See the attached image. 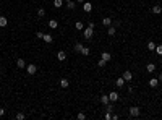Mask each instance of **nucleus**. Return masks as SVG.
<instances>
[{
	"label": "nucleus",
	"instance_id": "f257e3e1",
	"mask_svg": "<svg viewBox=\"0 0 162 120\" xmlns=\"http://www.w3.org/2000/svg\"><path fill=\"white\" fill-rule=\"evenodd\" d=\"M83 34H84V37L89 41L92 36H94V28H91V26H86V28L83 29Z\"/></svg>",
	"mask_w": 162,
	"mask_h": 120
},
{
	"label": "nucleus",
	"instance_id": "f03ea898",
	"mask_svg": "<svg viewBox=\"0 0 162 120\" xmlns=\"http://www.w3.org/2000/svg\"><path fill=\"white\" fill-rule=\"evenodd\" d=\"M122 76H123V80H125L126 83H130V81H133V73H131V71H130V70H125V71H123V75H122Z\"/></svg>",
	"mask_w": 162,
	"mask_h": 120
},
{
	"label": "nucleus",
	"instance_id": "7ed1b4c3",
	"mask_svg": "<svg viewBox=\"0 0 162 120\" xmlns=\"http://www.w3.org/2000/svg\"><path fill=\"white\" fill-rule=\"evenodd\" d=\"M26 71H28V75H36L37 67L34 63H29V65H26Z\"/></svg>",
	"mask_w": 162,
	"mask_h": 120
},
{
	"label": "nucleus",
	"instance_id": "20e7f679",
	"mask_svg": "<svg viewBox=\"0 0 162 120\" xmlns=\"http://www.w3.org/2000/svg\"><path fill=\"white\" fill-rule=\"evenodd\" d=\"M139 114H141L139 107H136V105L130 107V115H131V117H139Z\"/></svg>",
	"mask_w": 162,
	"mask_h": 120
},
{
	"label": "nucleus",
	"instance_id": "39448f33",
	"mask_svg": "<svg viewBox=\"0 0 162 120\" xmlns=\"http://www.w3.org/2000/svg\"><path fill=\"white\" fill-rule=\"evenodd\" d=\"M109 99H110V102H117V101L120 99V94H118L117 91H112V92L109 94Z\"/></svg>",
	"mask_w": 162,
	"mask_h": 120
},
{
	"label": "nucleus",
	"instance_id": "423d86ee",
	"mask_svg": "<svg viewBox=\"0 0 162 120\" xmlns=\"http://www.w3.org/2000/svg\"><path fill=\"white\" fill-rule=\"evenodd\" d=\"M57 60H60V62L67 60V52H65V50H60V52L57 54Z\"/></svg>",
	"mask_w": 162,
	"mask_h": 120
},
{
	"label": "nucleus",
	"instance_id": "0eeeda50",
	"mask_svg": "<svg viewBox=\"0 0 162 120\" xmlns=\"http://www.w3.org/2000/svg\"><path fill=\"white\" fill-rule=\"evenodd\" d=\"M42 41L46 44H52V41H54V37H52V34H44V37H42Z\"/></svg>",
	"mask_w": 162,
	"mask_h": 120
},
{
	"label": "nucleus",
	"instance_id": "6e6552de",
	"mask_svg": "<svg viewBox=\"0 0 162 120\" xmlns=\"http://www.w3.org/2000/svg\"><path fill=\"white\" fill-rule=\"evenodd\" d=\"M83 10H84L86 13H89V12L92 10V3H89V2H84V3H83Z\"/></svg>",
	"mask_w": 162,
	"mask_h": 120
},
{
	"label": "nucleus",
	"instance_id": "1a4fd4ad",
	"mask_svg": "<svg viewBox=\"0 0 162 120\" xmlns=\"http://www.w3.org/2000/svg\"><path fill=\"white\" fill-rule=\"evenodd\" d=\"M115 33H117V26H112V25H110L109 28H107V34H109V36H115Z\"/></svg>",
	"mask_w": 162,
	"mask_h": 120
},
{
	"label": "nucleus",
	"instance_id": "9d476101",
	"mask_svg": "<svg viewBox=\"0 0 162 120\" xmlns=\"http://www.w3.org/2000/svg\"><path fill=\"white\" fill-rule=\"evenodd\" d=\"M125 83L126 81L123 80V76H120V78H117V81H115V84H117V88H122V86H125Z\"/></svg>",
	"mask_w": 162,
	"mask_h": 120
},
{
	"label": "nucleus",
	"instance_id": "9b49d317",
	"mask_svg": "<svg viewBox=\"0 0 162 120\" xmlns=\"http://www.w3.org/2000/svg\"><path fill=\"white\" fill-rule=\"evenodd\" d=\"M101 59L105 60V62H110V60H112V55H110L109 52H102V54H101Z\"/></svg>",
	"mask_w": 162,
	"mask_h": 120
},
{
	"label": "nucleus",
	"instance_id": "f8f14e48",
	"mask_svg": "<svg viewBox=\"0 0 162 120\" xmlns=\"http://www.w3.org/2000/svg\"><path fill=\"white\" fill-rule=\"evenodd\" d=\"M146 71L147 73H154V71H156V65L154 63H147L146 65Z\"/></svg>",
	"mask_w": 162,
	"mask_h": 120
},
{
	"label": "nucleus",
	"instance_id": "ddd939ff",
	"mask_svg": "<svg viewBox=\"0 0 162 120\" xmlns=\"http://www.w3.org/2000/svg\"><path fill=\"white\" fill-rule=\"evenodd\" d=\"M149 86L151 88H157L159 86V80H157V78H151L149 80Z\"/></svg>",
	"mask_w": 162,
	"mask_h": 120
},
{
	"label": "nucleus",
	"instance_id": "4468645a",
	"mask_svg": "<svg viewBox=\"0 0 162 120\" xmlns=\"http://www.w3.org/2000/svg\"><path fill=\"white\" fill-rule=\"evenodd\" d=\"M152 13H154V15H160V13H162V7L160 5H154L152 7Z\"/></svg>",
	"mask_w": 162,
	"mask_h": 120
},
{
	"label": "nucleus",
	"instance_id": "2eb2a0df",
	"mask_svg": "<svg viewBox=\"0 0 162 120\" xmlns=\"http://www.w3.org/2000/svg\"><path fill=\"white\" fill-rule=\"evenodd\" d=\"M49 28L50 29H57L58 28V21H57V20H50V21H49Z\"/></svg>",
	"mask_w": 162,
	"mask_h": 120
},
{
	"label": "nucleus",
	"instance_id": "dca6fc26",
	"mask_svg": "<svg viewBox=\"0 0 162 120\" xmlns=\"http://www.w3.org/2000/svg\"><path fill=\"white\" fill-rule=\"evenodd\" d=\"M16 67L18 68H26V62L23 59H16Z\"/></svg>",
	"mask_w": 162,
	"mask_h": 120
},
{
	"label": "nucleus",
	"instance_id": "f3484780",
	"mask_svg": "<svg viewBox=\"0 0 162 120\" xmlns=\"http://www.w3.org/2000/svg\"><path fill=\"white\" fill-rule=\"evenodd\" d=\"M101 102H102V104H104V105H107L109 102H110L109 96H107V94H102V96H101Z\"/></svg>",
	"mask_w": 162,
	"mask_h": 120
},
{
	"label": "nucleus",
	"instance_id": "a211bd4d",
	"mask_svg": "<svg viewBox=\"0 0 162 120\" xmlns=\"http://www.w3.org/2000/svg\"><path fill=\"white\" fill-rule=\"evenodd\" d=\"M89 54H91V49H89V47H84V46H83V49H81V55L88 57Z\"/></svg>",
	"mask_w": 162,
	"mask_h": 120
},
{
	"label": "nucleus",
	"instance_id": "6ab92c4d",
	"mask_svg": "<svg viewBox=\"0 0 162 120\" xmlns=\"http://www.w3.org/2000/svg\"><path fill=\"white\" fill-rule=\"evenodd\" d=\"M7 25H8V20L5 16H0V28H5Z\"/></svg>",
	"mask_w": 162,
	"mask_h": 120
},
{
	"label": "nucleus",
	"instance_id": "aec40b11",
	"mask_svg": "<svg viewBox=\"0 0 162 120\" xmlns=\"http://www.w3.org/2000/svg\"><path fill=\"white\" fill-rule=\"evenodd\" d=\"M102 25L109 28V26L112 25V18H109V16H107V18H102Z\"/></svg>",
	"mask_w": 162,
	"mask_h": 120
},
{
	"label": "nucleus",
	"instance_id": "412c9836",
	"mask_svg": "<svg viewBox=\"0 0 162 120\" xmlns=\"http://www.w3.org/2000/svg\"><path fill=\"white\" fill-rule=\"evenodd\" d=\"M75 28H76V29H80V31H83V29L86 28V26H84V23H83V21H76V25H75Z\"/></svg>",
	"mask_w": 162,
	"mask_h": 120
},
{
	"label": "nucleus",
	"instance_id": "4be33fe9",
	"mask_svg": "<svg viewBox=\"0 0 162 120\" xmlns=\"http://www.w3.org/2000/svg\"><path fill=\"white\" fill-rule=\"evenodd\" d=\"M68 84H70V83H68L67 78H62V80H60V86L62 88H68Z\"/></svg>",
	"mask_w": 162,
	"mask_h": 120
},
{
	"label": "nucleus",
	"instance_id": "5701e85b",
	"mask_svg": "<svg viewBox=\"0 0 162 120\" xmlns=\"http://www.w3.org/2000/svg\"><path fill=\"white\" fill-rule=\"evenodd\" d=\"M147 50H156V42L149 41V42H147Z\"/></svg>",
	"mask_w": 162,
	"mask_h": 120
},
{
	"label": "nucleus",
	"instance_id": "b1692460",
	"mask_svg": "<svg viewBox=\"0 0 162 120\" xmlns=\"http://www.w3.org/2000/svg\"><path fill=\"white\" fill-rule=\"evenodd\" d=\"M54 5L55 8H60V7H63V0H54Z\"/></svg>",
	"mask_w": 162,
	"mask_h": 120
},
{
	"label": "nucleus",
	"instance_id": "393cba45",
	"mask_svg": "<svg viewBox=\"0 0 162 120\" xmlns=\"http://www.w3.org/2000/svg\"><path fill=\"white\" fill-rule=\"evenodd\" d=\"M37 16H39V18H44V16H46V10L39 8V10H37Z\"/></svg>",
	"mask_w": 162,
	"mask_h": 120
},
{
	"label": "nucleus",
	"instance_id": "a878e982",
	"mask_svg": "<svg viewBox=\"0 0 162 120\" xmlns=\"http://www.w3.org/2000/svg\"><path fill=\"white\" fill-rule=\"evenodd\" d=\"M67 7L70 10H75V7H76V2H73V0H71V2H67Z\"/></svg>",
	"mask_w": 162,
	"mask_h": 120
},
{
	"label": "nucleus",
	"instance_id": "bb28decb",
	"mask_svg": "<svg viewBox=\"0 0 162 120\" xmlns=\"http://www.w3.org/2000/svg\"><path fill=\"white\" fill-rule=\"evenodd\" d=\"M105 107H107V112H110V114H112V112L115 110V107H113V104H112V102H109V104L105 105Z\"/></svg>",
	"mask_w": 162,
	"mask_h": 120
},
{
	"label": "nucleus",
	"instance_id": "cd10ccee",
	"mask_svg": "<svg viewBox=\"0 0 162 120\" xmlns=\"http://www.w3.org/2000/svg\"><path fill=\"white\" fill-rule=\"evenodd\" d=\"M81 49H83V44L81 42H76V44H75V50H76V52H81Z\"/></svg>",
	"mask_w": 162,
	"mask_h": 120
},
{
	"label": "nucleus",
	"instance_id": "c85d7f7f",
	"mask_svg": "<svg viewBox=\"0 0 162 120\" xmlns=\"http://www.w3.org/2000/svg\"><path fill=\"white\" fill-rule=\"evenodd\" d=\"M156 52H157V55H162V44L156 46Z\"/></svg>",
	"mask_w": 162,
	"mask_h": 120
},
{
	"label": "nucleus",
	"instance_id": "c756f323",
	"mask_svg": "<svg viewBox=\"0 0 162 120\" xmlns=\"http://www.w3.org/2000/svg\"><path fill=\"white\" fill-rule=\"evenodd\" d=\"M105 63H107V62H105V60H102V59L97 62V65H99V67H101V68H104V67H105Z\"/></svg>",
	"mask_w": 162,
	"mask_h": 120
},
{
	"label": "nucleus",
	"instance_id": "7c9ffc66",
	"mask_svg": "<svg viewBox=\"0 0 162 120\" xmlns=\"http://www.w3.org/2000/svg\"><path fill=\"white\" fill-rule=\"evenodd\" d=\"M15 117H16V120H23V118H25V114H21V112H18V114H16Z\"/></svg>",
	"mask_w": 162,
	"mask_h": 120
},
{
	"label": "nucleus",
	"instance_id": "2f4dec72",
	"mask_svg": "<svg viewBox=\"0 0 162 120\" xmlns=\"http://www.w3.org/2000/svg\"><path fill=\"white\" fill-rule=\"evenodd\" d=\"M76 117L80 118V120H84V118H86V114H84V112H80V114H78Z\"/></svg>",
	"mask_w": 162,
	"mask_h": 120
},
{
	"label": "nucleus",
	"instance_id": "473e14b6",
	"mask_svg": "<svg viewBox=\"0 0 162 120\" xmlns=\"http://www.w3.org/2000/svg\"><path fill=\"white\" fill-rule=\"evenodd\" d=\"M36 37H37V39H42V37H44V33H42V31H37V33H36Z\"/></svg>",
	"mask_w": 162,
	"mask_h": 120
},
{
	"label": "nucleus",
	"instance_id": "72a5a7b5",
	"mask_svg": "<svg viewBox=\"0 0 162 120\" xmlns=\"http://www.w3.org/2000/svg\"><path fill=\"white\" fill-rule=\"evenodd\" d=\"M104 118H105V120H112V114H110V112H105Z\"/></svg>",
	"mask_w": 162,
	"mask_h": 120
},
{
	"label": "nucleus",
	"instance_id": "f704fd0d",
	"mask_svg": "<svg viewBox=\"0 0 162 120\" xmlns=\"http://www.w3.org/2000/svg\"><path fill=\"white\" fill-rule=\"evenodd\" d=\"M3 115H5V109L0 107V117H3Z\"/></svg>",
	"mask_w": 162,
	"mask_h": 120
},
{
	"label": "nucleus",
	"instance_id": "c9c22d12",
	"mask_svg": "<svg viewBox=\"0 0 162 120\" xmlns=\"http://www.w3.org/2000/svg\"><path fill=\"white\" fill-rule=\"evenodd\" d=\"M159 81H162V73H159V78H157Z\"/></svg>",
	"mask_w": 162,
	"mask_h": 120
},
{
	"label": "nucleus",
	"instance_id": "e433bc0d",
	"mask_svg": "<svg viewBox=\"0 0 162 120\" xmlns=\"http://www.w3.org/2000/svg\"><path fill=\"white\" fill-rule=\"evenodd\" d=\"M76 2H78V3H84L86 0H76Z\"/></svg>",
	"mask_w": 162,
	"mask_h": 120
},
{
	"label": "nucleus",
	"instance_id": "4c0bfd02",
	"mask_svg": "<svg viewBox=\"0 0 162 120\" xmlns=\"http://www.w3.org/2000/svg\"><path fill=\"white\" fill-rule=\"evenodd\" d=\"M2 73H3V68H2V67H0V75H2Z\"/></svg>",
	"mask_w": 162,
	"mask_h": 120
},
{
	"label": "nucleus",
	"instance_id": "58836bf2",
	"mask_svg": "<svg viewBox=\"0 0 162 120\" xmlns=\"http://www.w3.org/2000/svg\"><path fill=\"white\" fill-rule=\"evenodd\" d=\"M65 2H71V0H65Z\"/></svg>",
	"mask_w": 162,
	"mask_h": 120
}]
</instances>
